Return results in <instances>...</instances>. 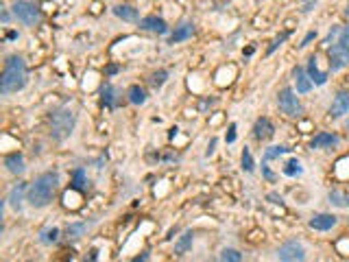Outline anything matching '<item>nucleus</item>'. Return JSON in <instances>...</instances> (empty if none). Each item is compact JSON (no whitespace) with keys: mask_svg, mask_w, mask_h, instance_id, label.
I'll return each instance as SVG.
<instances>
[{"mask_svg":"<svg viewBox=\"0 0 349 262\" xmlns=\"http://www.w3.org/2000/svg\"><path fill=\"white\" fill-rule=\"evenodd\" d=\"M57 183H59V175L57 173H44L35 179L31 186H29V195H26V201L33 205V208H46L52 197H55V190H57Z\"/></svg>","mask_w":349,"mask_h":262,"instance_id":"f257e3e1","label":"nucleus"},{"mask_svg":"<svg viewBox=\"0 0 349 262\" xmlns=\"http://www.w3.org/2000/svg\"><path fill=\"white\" fill-rule=\"evenodd\" d=\"M26 85V64L22 57L11 55L7 57L5 68H3V77H0V92L3 94H13L20 92Z\"/></svg>","mask_w":349,"mask_h":262,"instance_id":"f03ea898","label":"nucleus"},{"mask_svg":"<svg viewBox=\"0 0 349 262\" xmlns=\"http://www.w3.org/2000/svg\"><path fill=\"white\" fill-rule=\"evenodd\" d=\"M74 129V114L70 109H57L50 116V134L55 140H66Z\"/></svg>","mask_w":349,"mask_h":262,"instance_id":"7ed1b4c3","label":"nucleus"},{"mask_svg":"<svg viewBox=\"0 0 349 262\" xmlns=\"http://www.w3.org/2000/svg\"><path fill=\"white\" fill-rule=\"evenodd\" d=\"M13 15L26 26H35L40 22V9L29 0H15L13 3Z\"/></svg>","mask_w":349,"mask_h":262,"instance_id":"20e7f679","label":"nucleus"},{"mask_svg":"<svg viewBox=\"0 0 349 262\" xmlns=\"http://www.w3.org/2000/svg\"><path fill=\"white\" fill-rule=\"evenodd\" d=\"M277 103H279V109H282L286 116L295 118V116H299V114H301V103L295 96L293 87H284V90L277 94Z\"/></svg>","mask_w":349,"mask_h":262,"instance_id":"39448f33","label":"nucleus"},{"mask_svg":"<svg viewBox=\"0 0 349 262\" xmlns=\"http://www.w3.org/2000/svg\"><path fill=\"white\" fill-rule=\"evenodd\" d=\"M327 59H329V70L332 72H338L345 66H349V48L345 44H332L327 50Z\"/></svg>","mask_w":349,"mask_h":262,"instance_id":"423d86ee","label":"nucleus"},{"mask_svg":"<svg viewBox=\"0 0 349 262\" xmlns=\"http://www.w3.org/2000/svg\"><path fill=\"white\" fill-rule=\"evenodd\" d=\"M305 258V249L301 247L297 240L290 242H284L282 247L277 249V260H286V262H293V260H303Z\"/></svg>","mask_w":349,"mask_h":262,"instance_id":"0eeeda50","label":"nucleus"},{"mask_svg":"<svg viewBox=\"0 0 349 262\" xmlns=\"http://www.w3.org/2000/svg\"><path fill=\"white\" fill-rule=\"evenodd\" d=\"M349 111V92H338L334 96V101H332V107H329V116L332 118H340L345 116V114Z\"/></svg>","mask_w":349,"mask_h":262,"instance_id":"6e6552de","label":"nucleus"},{"mask_svg":"<svg viewBox=\"0 0 349 262\" xmlns=\"http://www.w3.org/2000/svg\"><path fill=\"white\" fill-rule=\"evenodd\" d=\"M140 26H142L144 31H151V33H157V35H166L168 33V24H166L162 17L157 15H146L140 20Z\"/></svg>","mask_w":349,"mask_h":262,"instance_id":"1a4fd4ad","label":"nucleus"},{"mask_svg":"<svg viewBox=\"0 0 349 262\" xmlns=\"http://www.w3.org/2000/svg\"><path fill=\"white\" fill-rule=\"evenodd\" d=\"M253 136L256 140H270L275 136V127L268 118H258L256 125H253Z\"/></svg>","mask_w":349,"mask_h":262,"instance_id":"9d476101","label":"nucleus"},{"mask_svg":"<svg viewBox=\"0 0 349 262\" xmlns=\"http://www.w3.org/2000/svg\"><path fill=\"white\" fill-rule=\"evenodd\" d=\"M293 74H295L297 92H299V94H308V92L312 90V79H310V74H308V70H303L301 66H297V68L293 70Z\"/></svg>","mask_w":349,"mask_h":262,"instance_id":"9b49d317","label":"nucleus"},{"mask_svg":"<svg viewBox=\"0 0 349 262\" xmlns=\"http://www.w3.org/2000/svg\"><path fill=\"white\" fill-rule=\"evenodd\" d=\"M336 221L338 218L334 214H314L310 218V227L312 230H317V232H327V230H332V227L336 225Z\"/></svg>","mask_w":349,"mask_h":262,"instance_id":"f8f14e48","label":"nucleus"},{"mask_svg":"<svg viewBox=\"0 0 349 262\" xmlns=\"http://www.w3.org/2000/svg\"><path fill=\"white\" fill-rule=\"evenodd\" d=\"M340 142L338 140V136L336 134H317L312 138V142H310V148H332V146H336Z\"/></svg>","mask_w":349,"mask_h":262,"instance_id":"ddd939ff","label":"nucleus"},{"mask_svg":"<svg viewBox=\"0 0 349 262\" xmlns=\"http://www.w3.org/2000/svg\"><path fill=\"white\" fill-rule=\"evenodd\" d=\"M5 166H7V171L13 173V175H20V173H24V169H26L22 153H9V155L5 157Z\"/></svg>","mask_w":349,"mask_h":262,"instance_id":"4468645a","label":"nucleus"},{"mask_svg":"<svg viewBox=\"0 0 349 262\" xmlns=\"http://www.w3.org/2000/svg\"><path fill=\"white\" fill-rule=\"evenodd\" d=\"M308 74H310V79H312L314 85H325V83H327V74L319 70L317 57H310V59H308Z\"/></svg>","mask_w":349,"mask_h":262,"instance_id":"2eb2a0df","label":"nucleus"},{"mask_svg":"<svg viewBox=\"0 0 349 262\" xmlns=\"http://www.w3.org/2000/svg\"><path fill=\"white\" fill-rule=\"evenodd\" d=\"M192 33H195V24H192V22L181 24V26H177V29H174V33L170 35L168 44H177V42H183V40H190Z\"/></svg>","mask_w":349,"mask_h":262,"instance_id":"dca6fc26","label":"nucleus"},{"mask_svg":"<svg viewBox=\"0 0 349 262\" xmlns=\"http://www.w3.org/2000/svg\"><path fill=\"white\" fill-rule=\"evenodd\" d=\"M113 15H118L120 20H125V22H138V20H140L138 9H133L131 5H118V7H113Z\"/></svg>","mask_w":349,"mask_h":262,"instance_id":"f3484780","label":"nucleus"},{"mask_svg":"<svg viewBox=\"0 0 349 262\" xmlns=\"http://www.w3.org/2000/svg\"><path fill=\"white\" fill-rule=\"evenodd\" d=\"M192 240H195V234H192V230L183 232L181 238L174 242V253H177V256H183V253H188L190 247H192Z\"/></svg>","mask_w":349,"mask_h":262,"instance_id":"a211bd4d","label":"nucleus"},{"mask_svg":"<svg viewBox=\"0 0 349 262\" xmlns=\"http://www.w3.org/2000/svg\"><path fill=\"white\" fill-rule=\"evenodd\" d=\"M26 190V183H17V186L11 188V192H9V205H11L13 210H20L22 208V195Z\"/></svg>","mask_w":349,"mask_h":262,"instance_id":"6ab92c4d","label":"nucleus"},{"mask_svg":"<svg viewBox=\"0 0 349 262\" xmlns=\"http://www.w3.org/2000/svg\"><path fill=\"white\" fill-rule=\"evenodd\" d=\"M327 199H329V203L336 205V208H349V195H347V192L332 190L329 195H327Z\"/></svg>","mask_w":349,"mask_h":262,"instance_id":"aec40b11","label":"nucleus"},{"mask_svg":"<svg viewBox=\"0 0 349 262\" xmlns=\"http://www.w3.org/2000/svg\"><path fill=\"white\" fill-rule=\"evenodd\" d=\"M286 153H290V148L288 146H268L264 151V157H262V162H270V160H277V157H282Z\"/></svg>","mask_w":349,"mask_h":262,"instance_id":"412c9836","label":"nucleus"},{"mask_svg":"<svg viewBox=\"0 0 349 262\" xmlns=\"http://www.w3.org/2000/svg\"><path fill=\"white\" fill-rule=\"evenodd\" d=\"M101 96H103V105H105V107L111 109V107H113V101H116V90H113V85H111V83H105L103 90H101Z\"/></svg>","mask_w":349,"mask_h":262,"instance_id":"4be33fe9","label":"nucleus"},{"mask_svg":"<svg viewBox=\"0 0 349 262\" xmlns=\"http://www.w3.org/2000/svg\"><path fill=\"white\" fill-rule=\"evenodd\" d=\"M85 183H87L85 171H83V169H76V171H74V175H72V181H70V188H72V190H79V192H83V190H85Z\"/></svg>","mask_w":349,"mask_h":262,"instance_id":"5701e85b","label":"nucleus"},{"mask_svg":"<svg viewBox=\"0 0 349 262\" xmlns=\"http://www.w3.org/2000/svg\"><path fill=\"white\" fill-rule=\"evenodd\" d=\"M301 173H303V166L297 157H293V160H288L284 164V175H288V177H297V175H301Z\"/></svg>","mask_w":349,"mask_h":262,"instance_id":"b1692460","label":"nucleus"},{"mask_svg":"<svg viewBox=\"0 0 349 262\" xmlns=\"http://www.w3.org/2000/svg\"><path fill=\"white\" fill-rule=\"evenodd\" d=\"M85 234V223H70L66 227V236L70 240H79Z\"/></svg>","mask_w":349,"mask_h":262,"instance_id":"393cba45","label":"nucleus"},{"mask_svg":"<svg viewBox=\"0 0 349 262\" xmlns=\"http://www.w3.org/2000/svg\"><path fill=\"white\" fill-rule=\"evenodd\" d=\"M129 101L133 103V105H142L146 101V92L140 85H131L129 87Z\"/></svg>","mask_w":349,"mask_h":262,"instance_id":"a878e982","label":"nucleus"},{"mask_svg":"<svg viewBox=\"0 0 349 262\" xmlns=\"http://www.w3.org/2000/svg\"><path fill=\"white\" fill-rule=\"evenodd\" d=\"M57 240H59V230L57 227H50V230H44L40 234V242H44V245H52Z\"/></svg>","mask_w":349,"mask_h":262,"instance_id":"bb28decb","label":"nucleus"},{"mask_svg":"<svg viewBox=\"0 0 349 262\" xmlns=\"http://www.w3.org/2000/svg\"><path fill=\"white\" fill-rule=\"evenodd\" d=\"M240 164H242V171H247V173H251L253 169H256V162H253V155H251V151L247 146L242 148V155H240Z\"/></svg>","mask_w":349,"mask_h":262,"instance_id":"cd10ccee","label":"nucleus"},{"mask_svg":"<svg viewBox=\"0 0 349 262\" xmlns=\"http://www.w3.org/2000/svg\"><path fill=\"white\" fill-rule=\"evenodd\" d=\"M221 260H225V262H240L242 253L236 251V249H223L221 251Z\"/></svg>","mask_w":349,"mask_h":262,"instance_id":"c85d7f7f","label":"nucleus"},{"mask_svg":"<svg viewBox=\"0 0 349 262\" xmlns=\"http://www.w3.org/2000/svg\"><path fill=\"white\" fill-rule=\"evenodd\" d=\"M288 35H290V33L286 31V33H282V35H279V38H275V40H273V44H270V46H268V50H266L268 55H273V52H275V50H277L279 46H282V44H284V42L288 40Z\"/></svg>","mask_w":349,"mask_h":262,"instance_id":"c756f323","label":"nucleus"},{"mask_svg":"<svg viewBox=\"0 0 349 262\" xmlns=\"http://www.w3.org/2000/svg\"><path fill=\"white\" fill-rule=\"evenodd\" d=\"M166 77H168V72H166V70H157V72L153 74V79H151V83H153L155 87H160V85H164Z\"/></svg>","mask_w":349,"mask_h":262,"instance_id":"7c9ffc66","label":"nucleus"},{"mask_svg":"<svg viewBox=\"0 0 349 262\" xmlns=\"http://www.w3.org/2000/svg\"><path fill=\"white\" fill-rule=\"evenodd\" d=\"M227 144H231L234 142V140H236V125H234V122H231V125H229V129H227Z\"/></svg>","mask_w":349,"mask_h":262,"instance_id":"2f4dec72","label":"nucleus"},{"mask_svg":"<svg viewBox=\"0 0 349 262\" xmlns=\"http://www.w3.org/2000/svg\"><path fill=\"white\" fill-rule=\"evenodd\" d=\"M314 38H317V31H310V33H308V35H305V38H303V42L299 44V46H301V48H305V46H308V44H310V42H312Z\"/></svg>","mask_w":349,"mask_h":262,"instance_id":"473e14b6","label":"nucleus"},{"mask_svg":"<svg viewBox=\"0 0 349 262\" xmlns=\"http://www.w3.org/2000/svg\"><path fill=\"white\" fill-rule=\"evenodd\" d=\"M262 173H264V177L268 179V181H275V175L268 171V166H266V162H262Z\"/></svg>","mask_w":349,"mask_h":262,"instance_id":"72a5a7b5","label":"nucleus"},{"mask_svg":"<svg viewBox=\"0 0 349 262\" xmlns=\"http://www.w3.org/2000/svg\"><path fill=\"white\" fill-rule=\"evenodd\" d=\"M340 44H345V46L349 48V26H347V29L345 31H340V40H338Z\"/></svg>","mask_w":349,"mask_h":262,"instance_id":"f704fd0d","label":"nucleus"},{"mask_svg":"<svg viewBox=\"0 0 349 262\" xmlns=\"http://www.w3.org/2000/svg\"><path fill=\"white\" fill-rule=\"evenodd\" d=\"M214 148H216V138H212V140H209V144H207V151H205V155L209 157V155L214 153Z\"/></svg>","mask_w":349,"mask_h":262,"instance_id":"c9c22d12","label":"nucleus"},{"mask_svg":"<svg viewBox=\"0 0 349 262\" xmlns=\"http://www.w3.org/2000/svg\"><path fill=\"white\" fill-rule=\"evenodd\" d=\"M105 72H107V74H116V72H118V66L111 64V66H107V70H105Z\"/></svg>","mask_w":349,"mask_h":262,"instance_id":"e433bc0d","label":"nucleus"},{"mask_svg":"<svg viewBox=\"0 0 349 262\" xmlns=\"http://www.w3.org/2000/svg\"><path fill=\"white\" fill-rule=\"evenodd\" d=\"M268 199L273 201V203H282V197H277V195H268Z\"/></svg>","mask_w":349,"mask_h":262,"instance_id":"4c0bfd02","label":"nucleus"},{"mask_svg":"<svg viewBox=\"0 0 349 262\" xmlns=\"http://www.w3.org/2000/svg\"><path fill=\"white\" fill-rule=\"evenodd\" d=\"M3 22H5V24L9 22V13H7V11H3Z\"/></svg>","mask_w":349,"mask_h":262,"instance_id":"58836bf2","label":"nucleus"},{"mask_svg":"<svg viewBox=\"0 0 349 262\" xmlns=\"http://www.w3.org/2000/svg\"><path fill=\"white\" fill-rule=\"evenodd\" d=\"M345 13H347V15H349V5H347V9H345Z\"/></svg>","mask_w":349,"mask_h":262,"instance_id":"ea45409f","label":"nucleus"},{"mask_svg":"<svg viewBox=\"0 0 349 262\" xmlns=\"http://www.w3.org/2000/svg\"><path fill=\"white\" fill-rule=\"evenodd\" d=\"M347 127H349V118H347Z\"/></svg>","mask_w":349,"mask_h":262,"instance_id":"a19ab883","label":"nucleus"}]
</instances>
